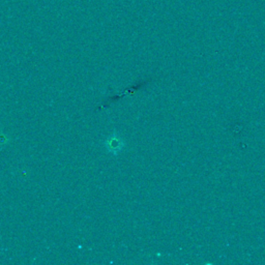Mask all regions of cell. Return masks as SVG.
Segmentation results:
<instances>
[{
    "instance_id": "cell-1",
    "label": "cell",
    "mask_w": 265,
    "mask_h": 265,
    "mask_svg": "<svg viewBox=\"0 0 265 265\" xmlns=\"http://www.w3.org/2000/svg\"><path fill=\"white\" fill-rule=\"evenodd\" d=\"M107 149L112 152L113 155H117L118 152L124 148V142H122L116 135L111 136L110 138H108L105 142Z\"/></svg>"
}]
</instances>
